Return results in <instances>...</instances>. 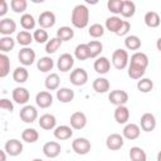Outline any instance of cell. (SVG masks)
I'll list each match as a JSON object with an SVG mask.
<instances>
[{"mask_svg":"<svg viewBox=\"0 0 161 161\" xmlns=\"http://www.w3.org/2000/svg\"><path fill=\"white\" fill-rule=\"evenodd\" d=\"M33 40H34L33 34H30V31H28V30H20L16 34V42L20 45H23V48L24 47H29Z\"/></svg>","mask_w":161,"mask_h":161,"instance_id":"33","label":"cell"},{"mask_svg":"<svg viewBox=\"0 0 161 161\" xmlns=\"http://www.w3.org/2000/svg\"><path fill=\"white\" fill-rule=\"evenodd\" d=\"M130 158L131 161H147V155L143 148L133 146L130 148Z\"/></svg>","mask_w":161,"mask_h":161,"instance_id":"32","label":"cell"},{"mask_svg":"<svg viewBox=\"0 0 161 161\" xmlns=\"http://www.w3.org/2000/svg\"><path fill=\"white\" fill-rule=\"evenodd\" d=\"M146 73V69L133 65V64H128V77L132 79H141Z\"/></svg>","mask_w":161,"mask_h":161,"instance_id":"43","label":"cell"},{"mask_svg":"<svg viewBox=\"0 0 161 161\" xmlns=\"http://www.w3.org/2000/svg\"><path fill=\"white\" fill-rule=\"evenodd\" d=\"M33 161H43V160H42V158H34Z\"/></svg>","mask_w":161,"mask_h":161,"instance_id":"55","label":"cell"},{"mask_svg":"<svg viewBox=\"0 0 161 161\" xmlns=\"http://www.w3.org/2000/svg\"><path fill=\"white\" fill-rule=\"evenodd\" d=\"M21 140L26 143H34L39 140V132L35 128H25L21 132Z\"/></svg>","mask_w":161,"mask_h":161,"instance_id":"31","label":"cell"},{"mask_svg":"<svg viewBox=\"0 0 161 161\" xmlns=\"http://www.w3.org/2000/svg\"><path fill=\"white\" fill-rule=\"evenodd\" d=\"M152 88H153V82L150 78H141L137 82V89L141 93H148L152 91Z\"/></svg>","mask_w":161,"mask_h":161,"instance_id":"44","label":"cell"},{"mask_svg":"<svg viewBox=\"0 0 161 161\" xmlns=\"http://www.w3.org/2000/svg\"><path fill=\"white\" fill-rule=\"evenodd\" d=\"M74 57L78 59V60H86L88 58H91L89 55V48L87 44L82 43V44H78L74 49Z\"/></svg>","mask_w":161,"mask_h":161,"instance_id":"35","label":"cell"},{"mask_svg":"<svg viewBox=\"0 0 161 161\" xmlns=\"http://www.w3.org/2000/svg\"><path fill=\"white\" fill-rule=\"evenodd\" d=\"M141 135V128L136 123H127L125 127H123V131H122V136L123 138H127V140H137Z\"/></svg>","mask_w":161,"mask_h":161,"instance_id":"16","label":"cell"},{"mask_svg":"<svg viewBox=\"0 0 161 161\" xmlns=\"http://www.w3.org/2000/svg\"><path fill=\"white\" fill-rule=\"evenodd\" d=\"M4 150L9 156L15 157V156H19L23 152V143H21V141H19L16 138H11V140H8L5 142Z\"/></svg>","mask_w":161,"mask_h":161,"instance_id":"8","label":"cell"},{"mask_svg":"<svg viewBox=\"0 0 161 161\" xmlns=\"http://www.w3.org/2000/svg\"><path fill=\"white\" fill-rule=\"evenodd\" d=\"M156 48H157V50L161 53V38L157 39V42H156Z\"/></svg>","mask_w":161,"mask_h":161,"instance_id":"52","label":"cell"},{"mask_svg":"<svg viewBox=\"0 0 161 161\" xmlns=\"http://www.w3.org/2000/svg\"><path fill=\"white\" fill-rule=\"evenodd\" d=\"M122 5H123V0H108L107 3V8L111 13L113 14H121L122 10Z\"/></svg>","mask_w":161,"mask_h":161,"instance_id":"48","label":"cell"},{"mask_svg":"<svg viewBox=\"0 0 161 161\" xmlns=\"http://www.w3.org/2000/svg\"><path fill=\"white\" fill-rule=\"evenodd\" d=\"M16 30V23L11 18H4L0 20V34L4 36H10Z\"/></svg>","mask_w":161,"mask_h":161,"instance_id":"17","label":"cell"},{"mask_svg":"<svg viewBox=\"0 0 161 161\" xmlns=\"http://www.w3.org/2000/svg\"><path fill=\"white\" fill-rule=\"evenodd\" d=\"M35 103L40 108H49L53 104V96L48 91H42L35 96Z\"/></svg>","mask_w":161,"mask_h":161,"instance_id":"18","label":"cell"},{"mask_svg":"<svg viewBox=\"0 0 161 161\" xmlns=\"http://www.w3.org/2000/svg\"><path fill=\"white\" fill-rule=\"evenodd\" d=\"M125 143V140H123V136L119 135V133H111L107 140H106V146L108 150L111 151H117L119 150Z\"/></svg>","mask_w":161,"mask_h":161,"instance_id":"15","label":"cell"},{"mask_svg":"<svg viewBox=\"0 0 161 161\" xmlns=\"http://www.w3.org/2000/svg\"><path fill=\"white\" fill-rule=\"evenodd\" d=\"M53 135L57 140L59 141H65V140H69L72 136H73V128L70 126H67V125H62V126H58L54 128L53 131Z\"/></svg>","mask_w":161,"mask_h":161,"instance_id":"19","label":"cell"},{"mask_svg":"<svg viewBox=\"0 0 161 161\" xmlns=\"http://www.w3.org/2000/svg\"><path fill=\"white\" fill-rule=\"evenodd\" d=\"M130 30H131V24H130V21L123 20V24H122V26L119 28V30L116 33V35H118V36H123V35L128 34Z\"/></svg>","mask_w":161,"mask_h":161,"instance_id":"50","label":"cell"},{"mask_svg":"<svg viewBox=\"0 0 161 161\" xmlns=\"http://www.w3.org/2000/svg\"><path fill=\"white\" fill-rule=\"evenodd\" d=\"M93 68L101 75L102 74H107L109 72V69H111V62L106 57H98L93 63Z\"/></svg>","mask_w":161,"mask_h":161,"instance_id":"20","label":"cell"},{"mask_svg":"<svg viewBox=\"0 0 161 161\" xmlns=\"http://www.w3.org/2000/svg\"><path fill=\"white\" fill-rule=\"evenodd\" d=\"M35 52L30 48V47H24L19 50V54H18V58H19V62L24 65V67H28V65H31L34 62H35Z\"/></svg>","mask_w":161,"mask_h":161,"instance_id":"5","label":"cell"},{"mask_svg":"<svg viewBox=\"0 0 161 161\" xmlns=\"http://www.w3.org/2000/svg\"><path fill=\"white\" fill-rule=\"evenodd\" d=\"M157 161H161V151H158L157 153Z\"/></svg>","mask_w":161,"mask_h":161,"instance_id":"54","label":"cell"},{"mask_svg":"<svg viewBox=\"0 0 161 161\" xmlns=\"http://www.w3.org/2000/svg\"><path fill=\"white\" fill-rule=\"evenodd\" d=\"M143 20L148 28H157L161 24V18H160L158 13H156V11H147L145 14Z\"/></svg>","mask_w":161,"mask_h":161,"instance_id":"27","label":"cell"},{"mask_svg":"<svg viewBox=\"0 0 161 161\" xmlns=\"http://www.w3.org/2000/svg\"><path fill=\"white\" fill-rule=\"evenodd\" d=\"M39 126H40V128H43L45 131L54 130L57 126V118L50 113H44L39 118Z\"/></svg>","mask_w":161,"mask_h":161,"instance_id":"21","label":"cell"},{"mask_svg":"<svg viewBox=\"0 0 161 161\" xmlns=\"http://www.w3.org/2000/svg\"><path fill=\"white\" fill-rule=\"evenodd\" d=\"M73 36H74V30L70 26H60L57 30V38L60 39L62 42H68L73 39Z\"/></svg>","mask_w":161,"mask_h":161,"instance_id":"36","label":"cell"},{"mask_svg":"<svg viewBox=\"0 0 161 161\" xmlns=\"http://www.w3.org/2000/svg\"><path fill=\"white\" fill-rule=\"evenodd\" d=\"M55 21H57L55 14L53 11H50V10H45V11L40 13V15L38 18V24L43 29H49V28L54 26Z\"/></svg>","mask_w":161,"mask_h":161,"instance_id":"9","label":"cell"},{"mask_svg":"<svg viewBox=\"0 0 161 161\" xmlns=\"http://www.w3.org/2000/svg\"><path fill=\"white\" fill-rule=\"evenodd\" d=\"M70 21L74 28L77 29H83L88 25L89 23V10L84 4H78L73 8L72 15H70Z\"/></svg>","mask_w":161,"mask_h":161,"instance_id":"1","label":"cell"},{"mask_svg":"<svg viewBox=\"0 0 161 161\" xmlns=\"http://www.w3.org/2000/svg\"><path fill=\"white\" fill-rule=\"evenodd\" d=\"M15 42H16V39H13L11 36H3V38H0V50L3 53L13 50L14 47H15Z\"/></svg>","mask_w":161,"mask_h":161,"instance_id":"41","label":"cell"},{"mask_svg":"<svg viewBox=\"0 0 161 161\" xmlns=\"http://www.w3.org/2000/svg\"><path fill=\"white\" fill-rule=\"evenodd\" d=\"M130 64H133V65H137V67L146 69L148 67V57L142 52H136L131 55Z\"/></svg>","mask_w":161,"mask_h":161,"instance_id":"22","label":"cell"},{"mask_svg":"<svg viewBox=\"0 0 161 161\" xmlns=\"http://www.w3.org/2000/svg\"><path fill=\"white\" fill-rule=\"evenodd\" d=\"M114 119L119 125H126L130 119V109L126 106H118L114 109Z\"/></svg>","mask_w":161,"mask_h":161,"instance_id":"23","label":"cell"},{"mask_svg":"<svg viewBox=\"0 0 161 161\" xmlns=\"http://www.w3.org/2000/svg\"><path fill=\"white\" fill-rule=\"evenodd\" d=\"M135 13H136V4L131 0H123L121 15L123 18H132L135 15Z\"/></svg>","mask_w":161,"mask_h":161,"instance_id":"34","label":"cell"},{"mask_svg":"<svg viewBox=\"0 0 161 161\" xmlns=\"http://www.w3.org/2000/svg\"><path fill=\"white\" fill-rule=\"evenodd\" d=\"M10 8L16 14L24 13L28 8V1L26 0H11L10 1Z\"/></svg>","mask_w":161,"mask_h":161,"instance_id":"46","label":"cell"},{"mask_svg":"<svg viewBox=\"0 0 161 161\" xmlns=\"http://www.w3.org/2000/svg\"><path fill=\"white\" fill-rule=\"evenodd\" d=\"M69 80L73 86H77V87L84 86L88 82V73L84 68H75L70 72Z\"/></svg>","mask_w":161,"mask_h":161,"instance_id":"3","label":"cell"},{"mask_svg":"<svg viewBox=\"0 0 161 161\" xmlns=\"http://www.w3.org/2000/svg\"><path fill=\"white\" fill-rule=\"evenodd\" d=\"M29 78V72L25 67H16L13 72V79L16 83H25Z\"/></svg>","mask_w":161,"mask_h":161,"instance_id":"29","label":"cell"},{"mask_svg":"<svg viewBox=\"0 0 161 161\" xmlns=\"http://www.w3.org/2000/svg\"><path fill=\"white\" fill-rule=\"evenodd\" d=\"M0 153H1V161H6V152H5V150H1Z\"/></svg>","mask_w":161,"mask_h":161,"instance_id":"53","label":"cell"},{"mask_svg":"<svg viewBox=\"0 0 161 161\" xmlns=\"http://www.w3.org/2000/svg\"><path fill=\"white\" fill-rule=\"evenodd\" d=\"M57 98L62 103H69L74 99V91H72L70 88H67V87L59 88L57 91Z\"/></svg>","mask_w":161,"mask_h":161,"instance_id":"26","label":"cell"},{"mask_svg":"<svg viewBox=\"0 0 161 161\" xmlns=\"http://www.w3.org/2000/svg\"><path fill=\"white\" fill-rule=\"evenodd\" d=\"M111 62H112L113 67L116 69H118V70H122L126 67H128L130 57H128L127 50H125V49H116L112 53V60Z\"/></svg>","mask_w":161,"mask_h":161,"instance_id":"2","label":"cell"},{"mask_svg":"<svg viewBox=\"0 0 161 161\" xmlns=\"http://www.w3.org/2000/svg\"><path fill=\"white\" fill-rule=\"evenodd\" d=\"M88 34L92 38H101L104 34V28H103V25L97 24V23L96 24H92L89 26V29H88Z\"/></svg>","mask_w":161,"mask_h":161,"instance_id":"47","label":"cell"},{"mask_svg":"<svg viewBox=\"0 0 161 161\" xmlns=\"http://www.w3.org/2000/svg\"><path fill=\"white\" fill-rule=\"evenodd\" d=\"M36 67L40 72L43 73H48L53 69L54 67V60L50 57H42L38 62H36Z\"/></svg>","mask_w":161,"mask_h":161,"instance_id":"30","label":"cell"},{"mask_svg":"<svg viewBox=\"0 0 161 161\" xmlns=\"http://www.w3.org/2000/svg\"><path fill=\"white\" fill-rule=\"evenodd\" d=\"M60 151H62V146L57 141L45 142L44 146H43V153L48 158H55V157H58L59 153H60Z\"/></svg>","mask_w":161,"mask_h":161,"instance_id":"13","label":"cell"},{"mask_svg":"<svg viewBox=\"0 0 161 161\" xmlns=\"http://www.w3.org/2000/svg\"><path fill=\"white\" fill-rule=\"evenodd\" d=\"M0 108L4 109V111H8V112H13L14 111V104L10 99L8 98H1L0 99Z\"/></svg>","mask_w":161,"mask_h":161,"instance_id":"49","label":"cell"},{"mask_svg":"<svg viewBox=\"0 0 161 161\" xmlns=\"http://www.w3.org/2000/svg\"><path fill=\"white\" fill-rule=\"evenodd\" d=\"M140 126L142 128V131L145 132H152L155 128H156V118L152 113H143L141 116V119H140Z\"/></svg>","mask_w":161,"mask_h":161,"instance_id":"14","label":"cell"},{"mask_svg":"<svg viewBox=\"0 0 161 161\" xmlns=\"http://www.w3.org/2000/svg\"><path fill=\"white\" fill-rule=\"evenodd\" d=\"M62 40L60 39H58L57 36L55 38H50L49 40H48V43L45 44V52L48 53V54H53V53H55L60 47H62Z\"/></svg>","mask_w":161,"mask_h":161,"instance_id":"42","label":"cell"},{"mask_svg":"<svg viewBox=\"0 0 161 161\" xmlns=\"http://www.w3.org/2000/svg\"><path fill=\"white\" fill-rule=\"evenodd\" d=\"M33 38H34V40H35L36 43H39V44H43V43L47 44L48 40H49L48 31H47L45 29H43V28H39V29L34 30V33H33Z\"/></svg>","mask_w":161,"mask_h":161,"instance_id":"45","label":"cell"},{"mask_svg":"<svg viewBox=\"0 0 161 161\" xmlns=\"http://www.w3.org/2000/svg\"><path fill=\"white\" fill-rule=\"evenodd\" d=\"M108 99L112 104L117 107L125 106L128 102V93L122 89H114V91H111V93L108 94Z\"/></svg>","mask_w":161,"mask_h":161,"instance_id":"7","label":"cell"},{"mask_svg":"<svg viewBox=\"0 0 161 161\" xmlns=\"http://www.w3.org/2000/svg\"><path fill=\"white\" fill-rule=\"evenodd\" d=\"M73 65H74L73 55H70L69 53H63L62 55H59V58L57 60V68L60 72H68L73 68Z\"/></svg>","mask_w":161,"mask_h":161,"instance_id":"10","label":"cell"},{"mask_svg":"<svg viewBox=\"0 0 161 161\" xmlns=\"http://www.w3.org/2000/svg\"><path fill=\"white\" fill-rule=\"evenodd\" d=\"M122 24H123V20H121V18H118L117 15L109 16V18H107V20H106V29H107L108 31L116 34V33L119 30V28L122 26Z\"/></svg>","mask_w":161,"mask_h":161,"instance_id":"28","label":"cell"},{"mask_svg":"<svg viewBox=\"0 0 161 161\" xmlns=\"http://www.w3.org/2000/svg\"><path fill=\"white\" fill-rule=\"evenodd\" d=\"M35 24H36V21H35V19H34V16L31 15V14H23L21 16H20V25L23 26V29L24 30H31V29H34L35 28Z\"/></svg>","mask_w":161,"mask_h":161,"instance_id":"38","label":"cell"},{"mask_svg":"<svg viewBox=\"0 0 161 161\" xmlns=\"http://www.w3.org/2000/svg\"><path fill=\"white\" fill-rule=\"evenodd\" d=\"M10 73V59L5 53L0 54V78H5Z\"/></svg>","mask_w":161,"mask_h":161,"instance_id":"37","label":"cell"},{"mask_svg":"<svg viewBox=\"0 0 161 161\" xmlns=\"http://www.w3.org/2000/svg\"><path fill=\"white\" fill-rule=\"evenodd\" d=\"M88 48H89V55L91 58H98L99 54L103 50V44L99 40H91L89 43H87Z\"/></svg>","mask_w":161,"mask_h":161,"instance_id":"40","label":"cell"},{"mask_svg":"<svg viewBox=\"0 0 161 161\" xmlns=\"http://www.w3.org/2000/svg\"><path fill=\"white\" fill-rule=\"evenodd\" d=\"M11 96H13V101L18 104H26L29 98H30V93L25 87L14 88L11 92Z\"/></svg>","mask_w":161,"mask_h":161,"instance_id":"11","label":"cell"},{"mask_svg":"<svg viewBox=\"0 0 161 161\" xmlns=\"http://www.w3.org/2000/svg\"><path fill=\"white\" fill-rule=\"evenodd\" d=\"M92 87H93V89H94L97 93H106V92L109 91L111 84H109V80H108L107 78H104V77H98V78H96V79L93 80Z\"/></svg>","mask_w":161,"mask_h":161,"instance_id":"24","label":"cell"},{"mask_svg":"<svg viewBox=\"0 0 161 161\" xmlns=\"http://www.w3.org/2000/svg\"><path fill=\"white\" fill-rule=\"evenodd\" d=\"M69 123H70V127L73 130H82L87 125V116L80 111H77V112L70 114Z\"/></svg>","mask_w":161,"mask_h":161,"instance_id":"12","label":"cell"},{"mask_svg":"<svg viewBox=\"0 0 161 161\" xmlns=\"http://www.w3.org/2000/svg\"><path fill=\"white\" fill-rule=\"evenodd\" d=\"M8 9H9V6H8L6 0H1V3H0V16H4L8 13Z\"/></svg>","mask_w":161,"mask_h":161,"instance_id":"51","label":"cell"},{"mask_svg":"<svg viewBox=\"0 0 161 161\" xmlns=\"http://www.w3.org/2000/svg\"><path fill=\"white\" fill-rule=\"evenodd\" d=\"M19 117L23 122L25 123H33L36 118H38V111L34 106L31 104H25L21 109H20V113H19Z\"/></svg>","mask_w":161,"mask_h":161,"instance_id":"6","label":"cell"},{"mask_svg":"<svg viewBox=\"0 0 161 161\" xmlns=\"http://www.w3.org/2000/svg\"><path fill=\"white\" fill-rule=\"evenodd\" d=\"M125 47L128 50H138L141 48V39L137 35H127L125 39Z\"/></svg>","mask_w":161,"mask_h":161,"instance_id":"39","label":"cell"},{"mask_svg":"<svg viewBox=\"0 0 161 161\" xmlns=\"http://www.w3.org/2000/svg\"><path fill=\"white\" fill-rule=\"evenodd\" d=\"M91 141L84 138V137H77L75 140L72 141V150L77 155H87L91 151Z\"/></svg>","mask_w":161,"mask_h":161,"instance_id":"4","label":"cell"},{"mask_svg":"<svg viewBox=\"0 0 161 161\" xmlns=\"http://www.w3.org/2000/svg\"><path fill=\"white\" fill-rule=\"evenodd\" d=\"M59 84H60V78L57 73H50L47 75L45 80H44V86L48 91H58L59 89Z\"/></svg>","mask_w":161,"mask_h":161,"instance_id":"25","label":"cell"}]
</instances>
